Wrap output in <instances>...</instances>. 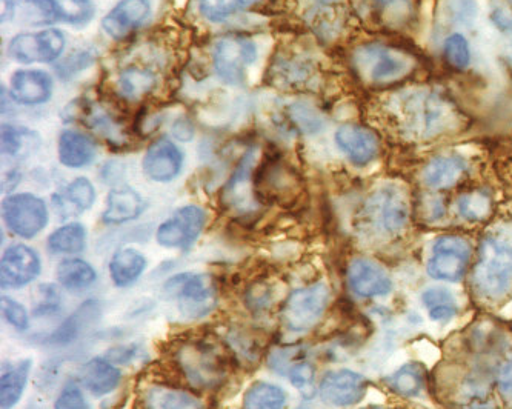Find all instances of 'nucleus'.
<instances>
[{"mask_svg":"<svg viewBox=\"0 0 512 409\" xmlns=\"http://www.w3.org/2000/svg\"><path fill=\"white\" fill-rule=\"evenodd\" d=\"M389 130L409 142H431L462 128V113L453 100L434 88L397 91L386 102Z\"/></svg>","mask_w":512,"mask_h":409,"instance_id":"obj_1","label":"nucleus"},{"mask_svg":"<svg viewBox=\"0 0 512 409\" xmlns=\"http://www.w3.org/2000/svg\"><path fill=\"white\" fill-rule=\"evenodd\" d=\"M473 286L482 299L497 302L512 290V231H491L480 242Z\"/></svg>","mask_w":512,"mask_h":409,"instance_id":"obj_2","label":"nucleus"},{"mask_svg":"<svg viewBox=\"0 0 512 409\" xmlns=\"http://www.w3.org/2000/svg\"><path fill=\"white\" fill-rule=\"evenodd\" d=\"M353 67L366 85L393 87L413 76L419 67V59L408 48L370 42L354 51Z\"/></svg>","mask_w":512,"mask_h":409,"instance_id":"obj_3","label":"nucleus"},{"mask_svg":"<svg viewBox=\"0 0 512 409\" xmlns=\"http://www.w3.org/2000/svg\"><path fill=\"white\" fill-rule=\"evenodd\" d=\"M165 290L176 300L177 308L191 319L207 316L217 303L216 283L208 274H179L165 283Z\"/></svg>","mask_w":512,"mask_h":409,"instance_id":"obj_4","label":"nucleus"},{"mask_svg":"<svg viewBox=\"0 0 512 409\" xmlns=\"http://www.w3.org/2000/svg\"><path fill=\"white\" fill-rule=\"evenodd\" d=\"M330 299V286L323 282L294 291L283 305V323L294 333L313 330L322 320Z\"/></svg>","mask_w":512,"mask_h":409,"instance_id":"obj_5","label":"nucleus"},{"mask_svg":"<svg viewBox=\"0 0 512 409\" xmlns=\"http://www.w3.org/2000/svg\"><path fill=\"white\" fill-rule=\"evenodd\" d=\"M366 214L380 233L399 234L411 217V205L405 190L397 185L379 188L366 203Z\"/></svg>","mask_w":512,"mask_h":409,"instance_id":"obj_6","label":"nucleus"},{"mask_svg":"<svg viewBox=\"0 0 512 409\" xmlns=\"http://www.w3.org/2000/svg\"><path fill=\"white\" fill-rule=\"evenodd\" d=\"M257 59L253 40L239 34H230L217 40L213 48V64L217 76L230 85H240L248 68Z\"/></svg>","mask_w":512,"mask_h":409,"instance_id":"obj_7","label":"nucleus"},{"mask_svg":"<svg viewBox=\"0 0 512 409\" xmlns=\"http://www.w3.org/2000/svg\"><path fill=\"white\" fill-rule=\"evenodd\" d=\"M473 257V247L462 236H442L434 242L428 260V274L442 282L456 283L462 280Z\"/></svg>","mask_w":512,"mask_h":409,"instance_id":"obj_8","label":"nucleus"},{"mask_svg":"<svg viewBox=\"0 0 512 409\" xmlns=\"http://www.w3.org/2000/svg\"><path fill=\"white\" fill-rule=\"evenodd\" d=\"M176 362L188 382L199 388H214L225 376L219 354L203 343L190 342L180 346Z\"/></svg>","mask_w":512,"mask_h":409,"instance_id":"obj_9","label":"nucleus"},{"mask_svg":"<svg viewBox=\"0 0 512 409\" xmlns=\"http://www.w3.org/2000/svg\"><path fill=\"white\" fill-rule=\"evenodd\" d=\"M2 216L7 227L17 236L33 239L47 227L48 211L44 200L33 194H16L2 203Z\"/></svg>","mask_w":512,"mask_h":409,"instance_id":"obj_10","label":"nucleus"},{"mask_svg":"<svg viewBox=\"0 0 512 409\" xmlns=\"http://www.w3.org/2000/svg\"><path fill=\"white\" fill-rule=\"evenodd\" d=\"M65 50V36L59 30H45L33 34H17L10 42L8 53L20 64L53 62Z\"/></svg>","mask_w":512,"mask_h":409,"instance_id":"obj_11","label":"nucleus"},{"mask_svg":"<svg viewBox=\"0 0 512 409\" xmlns=\"http://www.w3.org/2000/svg\"><path fill=\"white\" fill-rule=\"evenodd\" d=\"M205 213L199 207L188 205L180 208L171 219L157 230V242L165 248H188L196 242L205 227Z\"/></svg>","mask_w":512,"mask_h":409,"instance_id":"obj_12","label":"nucleus"},{"mask_svg":"<svg viewBox=\"0 0 512 409\" xmlns=\"http://www.w3.org/2000/svg\"><path fill=\"white\" fill-rule=\"evenodd\" d=\"M336 145L357 167H366L379 157L380 139L376 131L360 124H343L337 128Z\"/></svg>","mask_w":512,"mask_h":409,"instance_id":"obj_13","label":"nucleus"},{"mask_svg":"<svg viewBox=\"0 0 512 409\" xmlns=\"http://www.w3.org/2000/svg\"><path fill=\"white\" fill-rule=\"evenodd\" d=\"M368 391V380L351 370L331 371L320 382L323 402L336 408H348L362 402Z\"/></svg>","mask_w":512,"mask_h":409,"instance_id":"obj_14","label":"nucleus"},{"mask_svg":"<svg viewBox=\"0 0 512 409\" xmlns=\"http://www.w3.org/2000/svg\"><path fill=\"white\" fill-rule=\"evenodd\" d=\"M351 291L363 299L388 296L393 290V280L385 268L370 259H354L348 267Z\"/></svg>","mask_w":512,"mask_h":409,"instance_id":"obj_15","label":"nucleus"},{"mask_svg":"<svg viewBox=\"0 0 512 409\" xmlns=\"http://www.w3.org/2000/svg\"><path fill=\"white\" fill-rule=\"evenodd\" d=\"M40 274L36 251L25 245H13L5 251L0 263V282L4 288H20L33 282Z\"/></svg>","mask_w":512,"mask_h":409,"instance_id":"obj_16","label":"nucleus"},{"mask_svg":"<svg viewBox=\"0 0 512 409\" xmlns=\"http://www.w3.org/2000/svg\"><path fill=\"white\" fill-rule=\"evenodd\" d=\"M182 151L171 140L159 139L143 157V171L154 182H171L182 170Z\"/></svg>","mask_w":512,"mask_h":409,"instance_id":"obj_17","label":"nucleus"},{"mask_svg":"<svg viewBox=\"0 0 512 409\" xmlns=\"http://www.w3.org/2000/svg\"><path fill=\"white\" fill-rule=\"evenodd\" d=\"M468 170V162L460 154H440L426 163L422 180L431 190H451L465 179Z\"/></svg>","mask_w":512,"mask_h":409,"instance_id":"obj_18","label":"nucleus"},{"mask_svg":"<svg viewBox=\"0 0 512 409\" xmlns=\"http://www.w3.org/2000/svg\"><path fill=\"white\" fill-rule=\"evenodd\" d=\"M148 0H122L102 20V28L113 39H124L150 17Z\"/></svg>","mask_w":512,"mask_h":409,"instance_id":"obj_19","label":"nucleus"},{"mask_svg":"<svg viewBox=\"0 0 512 409\" xmlns=\"http://www.w3.org/2000/svg\"><path fill=\"white\" fill-rule=\"evenodd\" d=\"M53 94V79L47 71L20 70L11 77V96L22 105H42Z\"/></svg>","mask_w":512,"mask_h":409,"instance_id":"obj_20","label":"nucleus"},{"mask_svg":"<svg viewBox=\"0 0 512 409\" xmlns=\"http://www.w3.org/2000/svg\"><path fill=\"white\" fill-rule=\"evenodd\" d=\"M254 163H256V151L250 150L243 156L242 162L239 163L236 173L227 183L223 193V199L228 207L239 213L254 210L253 183H251Z\"/></svg>","mask_w":512,"mask_h":409,"instance_id":"obj_21","label":"nucleus"},{"mask_svg":"<svg viewBox=\"0 0 512 409\" xmlns=\"http://www.w3.org/2000/svg\"><path fill=\"white\" fill-rule=\"evenodd\" d=\"M31 5L51 20L65 24L85 25L93 19L94 5L91 0H30Z\"/></svg>","mask_w":512,"mask_h":409,"instance_id":"obj_22","label":"nucleus"},{"mask_svg":"<svg viewBox=\"0 0 512 409\" xmlns=\"http://www.w3.org/2000/svg\"><path fill=\"white\" fill-rule=\"evenodd\" d=\"M79 377L94 396H107L119 386L122 374L108 360L93 359L80 368Z\"/></svg>","mask_w":512,"mask_h":409,"instance_id":"obj_23","label":"nucleus"},{"mask_svg":"<svg viewBox=\"0 0 512 409\" xmlns=\"http://www.w3.org/2000/svg\"><path fill=\"white\" fill-rule=\"evenodd\" d=\"M59 160L68 168H84L96 157L93 140L85 134L67 130L59 137Z\"/></svg>","mask_w":512,"mask_h":409,"instance_id":"obj_24","label":"nucleus"},{"mask_svg":"<svg viewBox=\"0 0 512 409\" xmlns=\"http://www.w3.org/2000/svg\"><path fill=\"white\" fill-rule=\"evenodd\" d=\"M143 211V200L133 188L122 187L111 191L107 200L104 222L125 223L137 219Z\"/></svg>","mask_w":512,"mask_h":409,"instance_id":"obj_25","label":"nucleus"},{"mask_svg":"<svg viewBox=\"0 0 512 409\" xmlns=\"http://www.w3.org/2000/svg\"><path fill=\"white\" fill-rule=\"evenodd\" d=\"M143 402L147 409H203V403L193 394L170 386H151Z\"/></svg>","mask_w":512,"mask_h":409,"instance_id":"obj_26","label":"nucleus"},{"mask_svg":"<svg viewBox=\"0 0 512 409\" xmlns=\"http://www.w3.org/2000/svg\"><path fill=\"white\" fill-rule=\"evenodd\" d=\"M147 268V259L133 248L117 251L110 262V274L117 286H128L136 282Z\"/></svg>","mask_w":512,"mask_h":409,"instance_id":"obj_27","label":"nucleus"},{"mask_svg":"<svg viewBox=\"0 0 512 409\" xmlns=\"http://www.w3.org/2000/svg\"><path fill=\"white\" fill-rule=\"evenodd\" d=\"M422 302L428 311L429 319L436 323L451 322L459 313L456 297L443 286H431L423 291Z\"/></svg>","mask_w":512,"mask_h":409,"instance_id":"obj_28","label":"nucleus"},{"mask_svg":"<svg viewBox=\"0 0 512 409\" xmlns=\"http://www.w3.org/2000/svg\"><path fill=\"white\" fill-rule=\"evenodd\" d=\"M389 390L405 399L419 397L425 390V370L420 363H406L386 379Z\"/></svg>","mask_w":512,"mask_h":409,"instance_id":"obj_29","label":"nucleus"},{"mask_svg":"<svg viewBox=\"0 0 512 409\" xmlns=\"http://www.w3.org/2000/svg\"><path fill=\"white\" fill-rule=\"evenodd\" d=\"M493 196L482 188L466 191L457 199V211L466 222H485L493 214Z\"/></svg>","mask_w":512,"mask_h":409,"instance_id":"obj_30","label":"nucleus"},{"mask_svg":"<svg viewBox=\"0 0 512 409\" xmlns=\"http://www.w3.org/2000/svg\"><path fill=\"white\" fill-rule=\"evenodd\" d=\"M96 279V271L85 260L68 259L57 267V280L70 291L87 290Z\"/></svg>","mask_w":512,"mask_h":409,"instance_id":"obj_31","label":"nucleus"},{"mask_svg":"<svg viewBox=\"0 0 512 409\" xmlns=\"http://www.w3.org/2000/svg\"><path fill=\"white\" fill-rule=\"evenodd\" d=\"M30 368V360H24L4 373L0 379V406L2 409H11L19 402L20 397L24 394L25 386H27Z\"/></svg>","mask_w":512,"mask_h":409,"instance_id":"obj_32","label":"nucleus"},{"mask_svg":"<svg viewBox=\"0 0 512 409\" xmlns=\"http://www.w3.org/2000/svg\"><path fill=\"white\" fill-rule=\"evenodd\" d=\"M156 84L153 71L142 67H128L117 77V88L127 99H140L150 93Z\"/></svg>","mask_w":512,"mask_h":409,"instance_id":"obj_33","label":"nucleus"},{"mask_svg":"<svg viewBox=\"0 0 512 409\" xmlns=\"http://www.w3.org/2000/svg\"><path fill=\"white\" fill-rule=\"evenodd\" d=\"M87 231L80 223H68L54 231L48 239V248L54 254H76L84 250Z\"/></svg>","mask_w":512,"mask_h":409,"instance_id":"obj_34","label":"nucleus"},{"mask_svg":"<svg viewBox=\"0 0 512 409\" xmlns=\"http://www.w3.org/2000/svg\"><path fill=\"white\" fill-rule=\"evenodd\" d=\"M286 403L285 391L270 383H256L251 386L243 399L245 409H283Z\"/></svg>","mask_w":512,"mask_h":409,"instance_id":"obj_35","label":"nucleus"},{"mask_svg":"<svg viewBox=\"0 0 512 409\" xmlns=\"http://www.w3.org/2000/svg\"><path fill=\"white\" fill-rule=\"evenodd\" d=\"M260 0H197V8L202 17L210 22H222L239 11L253 7Z\"/></svg>","mask_w":512,"mask_h":409,"instance_id":"obj_36","label":"nucleus"},{"mask_svg":"<svg viewBox=\"0 0 512 409\" xmlns=\"http://www.w3.org/2000/svg\"><path fill=\"white\" fill-rule=\"evenodd\" d=\"M446 62L456 70H466L471 65V47L463 34H451L443 45Z\"/></svg>","mask_w":512,"mask_h":409,"instance_id":"obj_37","label":"nucleus"},{"mask_svg":"<svg viewBox=\"0 0 512 409\" xmlns=\"http://www.w3.org/2000/svg\"><path fill=\"white\" fill-rule=\"evenodd\" d=\"M94 200H96V191H94L93 183L85 177H77L65 191L64 202L73 205L79 213L90 210Z\"/></svg>","mask_w":512,"mask_h":409,"instance_id":"obj_38","label":"nucleus"},{"mask_svg":"<svg viewBox=\"0 0 512 409\" xmlns=\"http://www.w3.org/2000/svg\"><path fill=\"white\" fill-rule=\"evenodd\" d=\"M314 379H316V370L310 362H300L294 365L290 371V380L294 388L302 394L305 399H313L316 394L314 388Z\"/></svg>","mask_w":512,"mask_h":409,"instance_id":"obj_39","label":"nucleus"},{"mask_svg":"<svg viewBox=\"0 0 512 409\" xmlns=\"http://www.w3.org/2000/svg\"><path fill=\"white\" fill-rule=\"evenodd\" d=\"M370 4L374 13L388 24L400 22L409 11V0H370Z\"/></svg>","mask_w":512,"mask_h":409,"instance_id":"obj_40","label":"nucleus"},{"mask_svg":"<svg viewBox=\"0 0 512 409\" xmlns=\"http://www.w3.org/2000/svg\"><path fill=\"white\" fill-rule=\"evenodd\" d=\"M489 17L497 30L512 34V0H493Z\"/></svg>","mask_w":512,"mask_h":409,"instance_id":"obj_41","label":"nucleus"},{"mask_svg":"<svg viewBox=\"0 0 512 409\" xmlns=\"http://www.w3.org/2000/svg\"><path fill=\"white\" fill-rule=\"evenodd\" d=\"M2 305V313L10 325H13L17 330L24 331L28 328V313L24 305H20L16 300L10 297H2L0 300Z\"/></svg>","mask_w":512,"mask_h":409,"instance_id":"obj_42","label":"nucleus"},{"mask_svg":"<svg viewBox=\"0 0 512 409\" xmlns=\"http://www.w3.org/2000/svg\"><path fill=\"white\" fill-rule=\"evenodd\" d=\"M56 409H91L90 403L85 399L84 393L80 391L79 386L70 383L65 386L64 391L57 397Z\"/></svg>","mask_w":512,"mask_h":409,"instance_id":"obj_43","label":"nucleus"},{"mask_svg":"<svg viewBox=\"0 0 512 409\" xmlns=\"http://www.w3.org/2000/svg\"><path fill=\"white\" fill-rule=\"evenodd\" d=\"M27 134L19 128L4 125L2 127V153L7 156H17L25 148Z\"/></svg>","mask_w":512,"mask_h":409,"instance_id":"obj_44","label":"nucleus"},{"mask_svg":"<svg viewBox=\"0 0 512 409\" xmlns=\"http://www.w3.org/2000/svg\"><path fill=\"white\" fill-rule=\"evenodd\" d=\"M39 305H37V313H47L48 310H53L59 305V293L51 285H40Z\"/></svg>","mask_w":512,"mask_h":409,"instance_id":"obj_45","label":"nucleus"},{"mask_svg":"<svg viewBox=\"0 0 512 409\" xmlns=\"http://www.w3.org/2000/svg\"><path fill=\"white\" fill-rule=\"evenodd\" d=\"M453 14L459 24H468L476 17V5L471 0H456L453 4Z\"/></svg>","mask_w":512,"mask_h":409,"instance_id":"obj_46","label":"nucleus"},{"mask_svg":"<svg viewBox=\"0 0 512 409\" xmlns=\"http://www.w3.org/2000/svg\"><path fill=\"white\" fill-rule=\"evenodd\" d=\"M446 205L440 197H433L425 203V214L431 220H439L445 216Z\"/></svg>","mask_w":512,"mask_h":409,"instance_id":"obj_47","label":"nucleus"},{"mask_svg":"<svg viewBox=\"0 0 512 409\" xmlns=\"http://www.w3.org/2000/svg\"><path fill=\"white\" fill-rule=\"evenodd\" d=\"M499 386L503 394L512 397V359L506 362L499 373Z\"/></svg>","mask_w":512,"mask_h":409,"instance_id":"obj_48","label":"nucleus"},{"mask_svg":"<svg viewBox=\"0 0 512 409\" xmlns=\"http://www.w3.org/2000/svg\"><path fill=\"white\" fill-rule=\"evenodd\" d=\"M173 131L177 139L190 140L193 137V128L188 122H177Z\"/></svg>","mask_w":512,"mask_h":409,"instance_id":"obj_49","label":"nucleus"},{"mask_svg":"<svg viewBox=\"0 0 512 409\" xmlns=\"http://www.w3.org/2000/svg\"><path fill=\"white\" fill-rule=\"evenodd\" d=\"M17 0H2V20H8L13 16Z\"/></svg>","mask_w":512,"mask_h":409,"instance_id":"obj_50","label":"nucleus"},{"mask_svg":"<svg viewBox=\"0 0 512 409\" xmlns=\"http://www.w3.org/2000/svg\"><path fill=\"white\" fill-rule=\"evenodd\" d=\"M469 409H496V408H493V406L482 405V406H473V408H469Z\"/></svg>","mask_w":512,"mask_h":409,"instance_id":"obj_51","label":"nucleus"},{"mask_svg":"<svg viewBox=\"0 0 512 409\" xmlns=\"http://www.w3.org/2000/svg\"><path fill=\"white\" fill-rule=\"evenodd\" d=\"M365 409H385V408H382V406H368V408H365Z\"/></svg>","mask_w":512,"mask_h":409,"instance_id":"obj_52","label":"nucleus"}]
</instances>
